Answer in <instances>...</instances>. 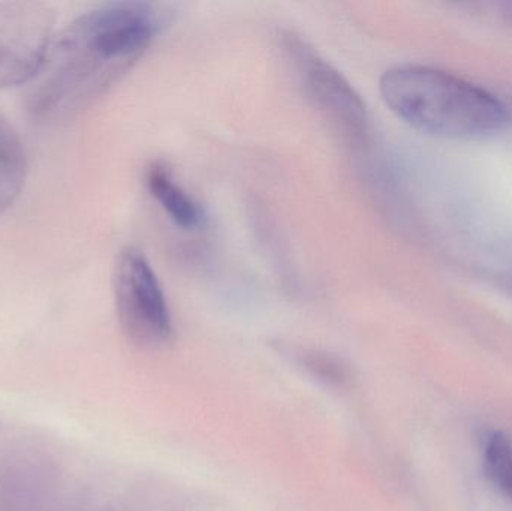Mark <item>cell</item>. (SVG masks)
<instances>
[{
    "instance_id": "cell-1",
    "label": "cell",
    "mask_w": 512,
    "mask_h": 511,
    "mask_svg": "<svg viewBox=\"0 0 512 511\" xmlns=\"http://www.w3.org/2000/svg\"><path fill=\"white\" fill-rule=\"evenodd\" d=\"M167 23L164 6L149 2L84 12L51 39L29 83L30 113L48 122L83 113L137 65Z\"/></svg>"
},
{
    "instance_id": "cell-2",
    "label": "cell",
    "mask_w": 512,
    "mask_h": 511,
    "mask_svg": "<svg viewBox=\"0 0 512 511\" xmlns=\"http://www.w3.org/2000/svg\"><path fill=\"white\" fill-rule=\"evenodd\" d=\"M379 92L397 117L433 137H481L508 122L498 96L433 66H393L379 80Z\"/></svg>"
},
{
    "instance_id": "cell-3",
    "label": "cell",
    "mask_w": 512,
    "mask_h": 511,
    "mask_svg": "<svg viewBox=\"0 0 512 511\" xmlns=\"http://www.w3.org/2000/svg\"><path fill=\"white\" fill-rule=\"evenodd\" d=\"M277 41L307 104L345 146L363 149L369 143L372 126L366 102L354 86L297 33L280 30Z\"/></svg>"
},
{
    "instance_id": "cell-4",
    "label": "cell",
    "mask_w": 512,
    "mask_h": 511,
    "mask_svg": "<svg viewBox=\"0 0 512 511\" xmlns=\"http://www.w3.org/2000/svg\"><path fill=\"white\" fill-rule=\"evenodd\" d=\"M117 314L126 335L149 350L171 344L173 317L164 288L146 255L126 246L119 252L113 272Z\"/></svg>"
},
{
    "instance_id": "cell-5",
    "label": "cell",
    "mask_w": 512,
    "mask_h": 511,
    "mask_svg": "<svg viewBox=\"0 0 512 511\" xmlns=\"http://www.w3.org/2000/svg\"><path fill=\"white\" fill-rule=\"evenodd\" d=\"M53 9L42 2H0V89L29 84L50 47Z\"/></svg>"
},
{
    "instance_id": "cell-6",
    "label": "cell",
    "mask_w": 512,
    "mask_h": 511,
    "mask_svg": "<svg viewBox=\"0 0 512 511\" xmlns=\"http://www.w3.org/2000/svg\"><path fill=\"white\" fill-rule=\"evenodd\" d=\"M144 182L149 194L177 227L185 231H197L204 227L206 212L203 206L174 179L170 168L155 162L147 168Z\"/></svg>"
},
{
    "instance_id": "cell-7",
    "label": "cell",
    "mask_w": 512,
    "mask_h": 511,
    "mask_svg": "<svg viewBox=\"0 0 512 511\" xmlns=\"http://www.w3.org/2000/svg\"><path fill=\"white\" fill-rule=\"evenodd\" d=\"M27 179V156L17 131L0 117V215L17 201Z\"/></svg>"
},
{
    "instance_id": "cell-8",
    "label": "cell",
    "mask_w": 512,
    "mask_h": 511,
    "mask_svg": "<svg viewBox=\"0 0 512 511\" xmlns=\"http://www.w3.org/2000/svg\"><path fill=\"white\" fill-rule=\"evenodd\" d=\"M292 354L304 371L327 386L345 387L352 380L348 363L328 351L298 348Z\"/></svg>"
},
{
    "instance_id": "cell-9",
    "label": "cell",
    "mask_w": 512,
    "mask_h": 511,
    "mask_svg": "<svg viewBox=\"0 0 512 511\" xmlns=\"http://www.w3.org/2000/svg\"><path fill=\"white\" fill-rule=\"evenodd\" d=\"M484 470L495 488L512 500V440L505 432H493L487 440Z\"/></svg>"
}]
</instances>
